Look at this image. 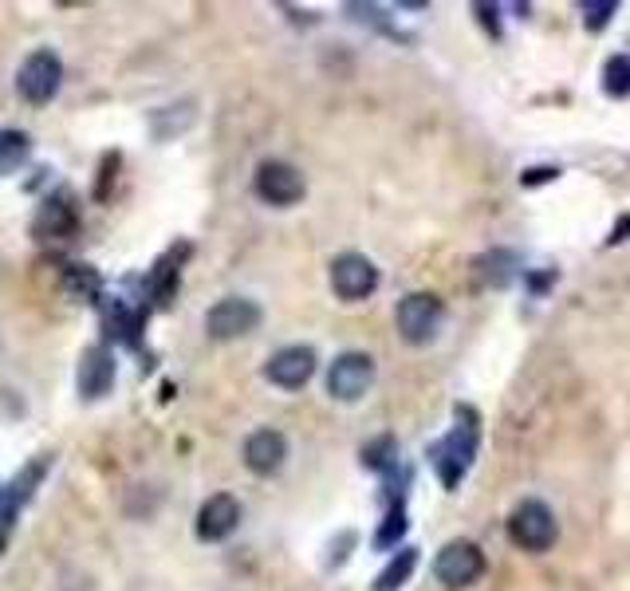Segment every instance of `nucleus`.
I'll return each instance as SVG.
<instances>
[{
    "label": "nucleus",
    "mask_w": 630,
    "mask_h": 591,
    "mask_svg": "<svg viewBox=\"0 0 630 591\" xmlns=\"http://www.w3.org/2000/svg\"><path fill=\"white\" fill-rule=\"evenodd\" d=\"M477 442H481V418L469 406H457V426L441 438L438 446H430V461L438 469L441 485L457 489L461 477L469 473V465L477 458Z\"/></svg>",
    "instance_id": "1"
},
{
    "label": "nucleus",
    "mask_w": 630,
    "mask_h": 591,
    "mask_svg": "<svg viewBox=\"0 0 630 591\" xmlns=\"http://www.w3.org/2000/svg\"><path fill=\"white\" fill-rule=\"evenodd\" d=\"M394 320H398V331H402L406 343L426 347V343L438 339L441 320H445V304H441L434 292H410V296H402Z\"/></svg>",
    "instance_id": "2"
},
{
    "label": "nucleus",
    "mask_w": 630,
    "mask_h": 591,
    "mask_svg": "<svg viewBox=\"0 0 630 591\" xmlns=\"http://www.w3.org/2000/svg\"><path fill=\"white\" fill-rule=\"evenodd\" d=\"M434 576H438L441 588L449 591L473 588L485 576V552L473 540H449L434 560Z\"/></svg>",
    "instance_id": "3"
},
{
    "label": "nucleus",
    "mask_w": 630,
    "mask_h": 591,
    "mask_svg": "<svg viewBox=\"0 0 630 591\" xmlns=\"http://www.w3.org/2000/svg\"><path fill=\"white\" fill-rule=\"evenodd\" d=\"M508 536H512V544L516 548H524V552H548L552 544H556V517H552V509L544 505V501H520L516 509H512V517H508Z\"/></svg>",
    "instance_id": "4"
},
{
    "label": "nucleus",
    "mask_w": 630,
    "mask_h": 591,
    "mask_svg": "<svg viewBox=\"0 0 630 591\" xmlns=\"http://www.w3.org/2000/svg\"><path fill=\"white\" fill-rule=\"evenodd\" d=\"M60 83H63V64H60V56L48 52V48L32 52V56L20 64V75H16V91H20L28 103H36V107L52 103V99L60 95Z\"/></svg>",
    "instance_id": "5"
},
{
    "label": "nucleus",
    "mask_w": 630,
    "mask_h": 591,
    "mask_svg": "<svg viewBox=\"0 0 630 591\" xmlns=\"http://www.w3.org/2000/svg\"><path fill=\"white\" fill-rule=\"evenodd\" d=\"M375 383V359L367 351H343L327 367V394L339 402H359Z\"/></svg>",
    "instance_id": "6"
},
{
    "label": "nucleus",
    "mask_w": 630,
    "mask_h": 591,
    "mask_svg": "<svg viewBox=\"0 0 630 591\" xmlns=\"http://www.w3.org/2000/svg\"><path fill=\"white\" fill-rule=\"evenodd\" d=\"M252 190H256L260 201H268V205H276V209H288V205H296V201L304 197V174H300L292 162L268 158V162L256 166Z\"/></svg>",
    "instance_id": "7"
},
{
    "label": "nucleus",
    "mask_w": 630,
    "mask_h": 591,
    "mask_svg": "<svg viewBox=\"0 0 630 591\" xmlns=\"http://www.w3.org/2000/svg\"><path fill=\"white\" fill-rule=\"evenodd\" d=\"M256 328H260V304H252L245 296H225V300H217V304L209 308V316H205V331H209V339H217V343L241 339V335H249V331Z\"/></svg>",
    "instance_id": "8"
},
{
    "label": "nucleus",
    "mask_w": 630,
    "mask_h": 591,
    "mask_svg": "<svg viewBox=\"0 0 630 591\" xmlns=\"http://www.w3.org/2000/svg\"><path fill=\"white\" fill-rule=\"evenodd\" d=\"M331 288L339 300H367L378 288V268L363 253H343L331 261Z\"/></svg>",
    "instance_id": "9"
},
{
    "label": "nucleus",
    "mask_w": 630,
    "mask_h": 591,
    "mask_svg": "<svg viewBox=\"0 0 630 591\" xmlns=\"http://www.w3.org/2000/svg\"><path fill=\"white\" fill-rule=\"evenodd\" d=\"M315 351L312 347H280L268 363H264V379L280 391H300L315 375Z\"/></svg>",
    "instance_id": "10"
},
{
    "label": "nucleus",
    "mask_w": 630,
    "mask_h": 591,
    "mask_svg": "<svg viewBox=\"0 0 630 591\" xmlns=\"http://www.w3.org/2000/svg\"><path fill=\"white\" fill-rule=\"evenodd\" d=\"M241 525V505H237V497H229V493H213L201 509H197V536L205 540V544H217V540H229L233 532Z\"/></svg>",
    "instance_id": "11"
},
{
    "label": "nucleus",
    "mask_w": 630,
    "mask_h": 591,
    "mask_svg": "<svg viewBox=\"0 0 630 591\" xmlns=\"http://www.w3.org/2000/svg\"><path fill=\"white\" fill-rule=\"evenodd\" d=\"M284 458H288V438L280 430H256L245 442V465H249L256 477H272L284 469Z\"/></svg>",
    "instance_id": "12"
},
{
    "label": "nucleus",
    "mask_w": 630,
    "mask_h": 591,
    "mask_svg": "<svg viewBox=\"0 0 630 591\" xmlns=\"http://www.w3.org/2000/svg\"><path fill=\"white\" fill-rule=\"evenodd\" d=\"M75 383H79V394H83V398H91V402L103 398V394L115 387V355H111L107 347H87L83 359H79Z\"/></svg>",
    "instance_id": "13"
},
{
    "label": "nucleus",
    "mask_w": 630,
    "mask_h": 591,
    "mask_svg": "<svg viewBox=\"0 0 630 591\" xmlns=\"http://www.w3.org/2000/svg\"><path fill=\"white\" fill-rule=\"evenodd\" d=\"M71 233H75V209L63 197L48 201L36 217V237H71Z\"/></svg>",
    "instance_id": "14"
},
{
    "label": "nucleus",
    "mask_w": 630,
    "mask_h": 591,
    "mask_svg": "<svg viewBox=\"0 0 630 591\" xmlns=\"http://www.w3.org/2000/svg\"><path fill=\"white\" fill-rule=\"evenodd\" d=\"M418 568V548H398V556L375 576V591H398Z\"/></svg>",
    "instance_id": "15"
},
{
    "label": "nucleus",
    "mask_w": 630,
    "mask_h": 591,
    "mask_svg": "<svg viewBox=\"0 0 630 591\" xmlns=\"http://www.w3.org/2000/svg\"><path fill=\"white\" fill-rule=\"evenodd\" d=\"M603 91L611 99H627L630 95V56H611L603 64Z\"/></svg>",
    "instance_id": "16"
},
{
    "label": "nucleus",
    "mask_w": 630,
    "mask_h": 591,
    "mask_svg": "<svg viewBox=\"0 0 630 591\" xmlns=\"http://www.w3.org/2000/svg\"><path fill=\"white\" fill-rule=\"evenodd\" d=\"M512 272H516V257H512V253H501V249L477 261V276H481L485 284H497V288L512 280Z\"/></svg>",
    "instance_id": "17"
},
{
    "label": "nucleus",
    "mask_w": 630,
    "mask_h": 591,
    "mask_svg": "<svg viewBox=\"0 0 630 591\" xmlns=\"http://www.w3.org/2000/svg\"><path fill=\"white\" fill-rule=\"evenodd\" d=\"M28 158V134L24 131H0V174L20 170V162Z\"/></svg>",
    "instance_id": "18"
},
{
    "label": "nucleus",
    "mask_w": 630,
    "mask_h": 591,
    "mask_svg": "<svg viewBox=\"0 0 630 591\" xmlns=\"http://www.w3.org/2000/svg\"><path fill=\"white\" fill-rule=\"evenodd\" d=\"M402 532H406V505H402V501H390V513H386L382 528L375 532V548H394V544L402 540Z\"/></svg>",
    "instance_id": "19"
},
{
    "label": "nucleus",
    "mask_w": 630,
    "mask_h": 591,
    "mask_svg": "<svg viewBox=\"0 0 630 591\" xmlns=\"http://www.w3.org/2000/svg\"><path fill=\"white\" fill-rule=\"evenodd\" d=\"M394 458H398V446H394V438L386 434V438H378L371 446H363V465L367 469H378V473H390L394 469Z\"/></svg>",
    "instance_id": "20"
},
{
    "label": "nucleus",
    "mask_w": 630,
    "mask_h": 591,
    "mask_svg": "<svg viewBox=\"0 0 630 591\" xmlns=\"http://www.w3.org/2000/svg\"><path fill=\"white\" fill-rule=\"evenodd\" d=\"M138 324H142V320H138V312H126V308H115V312L107 316V328H111V335H119V339L130 343V347L138 343Z\"/></svg>",
    "instance_id": "21"
},
{
    "label": "nucleus",
    "mask_w": 630,
    "mask_h": 591,
    "mask_svg": "<svg viewBox=\"0 0 630 591\" xmlns=\"http://www.w3.org/2000/svg\"><path fill=\"white\" fill-rule=\"evenodd\" d=\"M583 12H587V28H591V32H603V28L611 24V16H615V4H611V0H603V4L587 0Z\"/></svg>",
    "instance_id": "22"
},
{
    "label": "nucleus",
    "mask_w": 630,
    "mask_h": 591,
    "mask_svg": "<svg viewBox=\"0 0 630 591\" xmlns=\"http://www.w3.org/2000/svg\"><path fill=\"white\" fill-rule=\"evenodd\" d=\"M71 288L95 296V292H99V276H95L91 268H83V264H71Z\"/></svg>",
    "instance_id": "23"
},
{
    "label": "nucleus",
    "mask_w": 630,
    "mask_h": 591,
    "mask_svg": "<svg viewBox=\"0 0 630 591\" xmlns=\"http://www.w3.org/2000/svg\"><path fill=\"white\" fill-rule=\"evenodd\" d=\"M556 178V166H540V170H528L524 174V186H536V182H552Z\"/></svg>",
    "instance_id": "24"
},
{
    "label": "nucleus",
    "mask_w": 630,
    "mask_h": 591,
    "mask_svg": "<svg viewBox=\"0 0 630 591\" xmlns=\"http://www.w3.org/2000/svg\"><path fill=\"white\" fill-rule=\"evenodd\" d=\"M630 237V217H623L619 225H615V233H611V245H619V241H627Z\"/></svg>",
    "instance_id": "25"
}]
</instances>
